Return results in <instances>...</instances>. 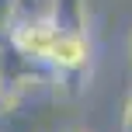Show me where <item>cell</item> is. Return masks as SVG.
<instances>
[{
  "label": "cell",
  "instance_id": "cell-1",
  "mask_svg": "<svg viewBox=\"0 0 132 132\" xmlns=\"http://www.w3.org/2000/svg\"><path fill=\"white\" fill-rule=\"evenodd\" d=\"M59 35H80L84 28V0H52V21Z\"/></svg>",
  "mask_w": 132,
  "mask_h": 132
},
{
  "label": "cell",
  "instance_id": "cell-2",
  "mask_svg": "<svg viewBox=\"0 0 132 132\" xmlns=\"http://www.w3.org/2000/svg\"><path fill=\"white\" fill-rule=\"evenodd\" d=\"M14 14H18V0H0V35L14 24Z\"/></svg>",
  "mask_w": 132,
  "mask_h": 132
},
{
  "label": "cell",
  "instance_id": "cell-3",
  "mask_svg": "<svg viewBox=\"0 0 132 132\" xmlns=\"http://www.w3.org/2000/svg\"><path fill=\"white\" fill-rule=\"evenodd\" d=\"M125 132H132V97H129V108H125Z\"/></svg>",
  "mask_w": 132,
  "mask_h": 132
},
{
  "label": "cell",
  "instance_id": "cell-4",
  "mask_svg": "<svg viewBox=\"0 0 132 132\" xmlns=\"http://www.w3.org/2000/svg\"><path fill=\"white\" fill-rule=\"evenodd\" d=\"M0 94H4V87H0Z\"/></svg>",
  "mask_w": 132,
  "mask_h": 132
}]
</instances>
